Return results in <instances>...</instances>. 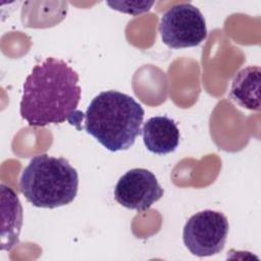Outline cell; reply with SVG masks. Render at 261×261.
Returning a JSON list of instances; mask_svg holds the SVG:
<instances>
[{
  "instance_id": "obj_1",
  "label": "cell",
  "mask_w": 261,
  "mask_h": 261,
  "mask_svg": "<svg viewBox=\"0 0 261 261\" xmlns=\"http://www.w3.org/2000/svg\"><path fill=\"white\" fill-rule=\"evenodd\" d=\"M81 93L77 72L65 61L48 57L33 67L23 83L20 115L31 126L68 121L81 129L85 117L77 110Z\"/></svg>"
},
{
  "instance_id": "obj_2",
  "label": "cell",
  "mask_w": 261,
  "mask_h": 261,
  "mask_svg": "<svg viewBox=\"0 0 261 261\" xmlns=\"http://www.w3.org/2000/svg\"><path fill=\"white\" fill-rule=\"evenodd\" d=\"M145 110L133 97L114 90L98 94L85 113L84 128L110 152L129 149L142 134Z\"/></svg>"
},
{
  "instance_id": "obj_3",
  "label": "cell",
  "mask_w": 261,
  "mask_h": 261,
  "mask_svg": "<svg viewBox=\"0 0 261 261\" xmlns=\"http://www.w3.org/2000/svg\"><path fill=\"white\" fill-rule=\"evenodd\" d=\"M19 190L35 207L57 208L74 200L79 190V174L63 157L37 155L21 172Z\"/></svg>"
},
{
  "instance_id": "obj_4",
  "label": "cell",
  "mask_w": 261,
  "mask_h": 261,
  "mask_svg": "<svg viewBox=\"0 0 261 261\" xmlns=\"http://www.w3.org/2000/svg\"><path fill=\"white\" fill-rule=\"evenodd\" d=\"M158 31L162 42L171 49L196 47L207 38L205 18L191 3L168 8L160 18Z\"/></svg>"
},
{
  "instance_id": "obj_5",
  "label": "cell",
  "mask_w": 261,
  "mask_h": 261,
  "mask_svg": "<svg viewBox=\"0 0 261 261\" xmlns=\"http://www.w3.org/2000/svg\"><path fill=\"white\" fill-rule=\"evenodd\" d=\"M228 228V220L223 213L203 210L188 219L182 230V241L193 255L212 256L223 250Z\"/></svg>"
},
{
  "instance_id": "obj_6",
  "label": "cell",
  "mask_w": 261,
  "mask_h": 261,
  "mask_svg": "<svg viewBox=\"0 0 261 261\" xmlns=\"http://www.w3.org/2000/svg\"><path fill=\"white\" fill-rule=\"evenodd\" d=\"M163 189L155 174L145 168H133L117 180L114 198L121 206L144 212L162 198Z\"/></svg>"
},
{
  "instance_id": "obj_7",
  "label": "cell",
  "mask_w": 261,
  "mask_h": 261,
  "mask_svg": "<svg viewBox=\"0 0 261 261\" xmlns=\"http://www.w3.org/2000/svg\"><path fill=\"white\" fill-rule=\"evenodd\" d=\"M143 141L148 151L157 155L173 152L179 143V129L173 119L167 116L149 118L142 129Z\"/></svg>"
},
{
  "instance_id": "obj_8",
  "label": "cell",
  "mask_w": 261,
  "mask_h": 261,
  "mask_svg": "<svg viewBox=\"0 0 261 261\" xmlns=\"http://www.w3.org/2000/svg\"><path fill=\"white\" fill-rule=\"evenodd\" d=\"M260 73L259 66L241 69L232 79L229 98L243 108L260 111Z\"/></svg>"
},
{
  "instance_id": "obj_9",
  "label": "cell",
  "mask_w": 261,
  "mask_h": 261,
  "mask_svg": "<svg viewBox=\"0 0 261 261\" xmlns=\"http://www.w3.org/2000/svg\"><path fill=\"white\" fill-rule=\"evenodd\" d=\"M2 202V249L10 250L18 243L22 224V208L17 195L12 189L1 185Z\"/></svg>"
},
{
  "instance_id": "obj_10",
  "label": "cell",
  "mask_w": 261,
  "mask_h": 261,
  "mask_svg": "<svg viewBox=\"0 0 261 261\" xmlns=\"http://www.w3.org/2000/svg\"><path fill=\"white\" fill-rule=\"evenodd\" d=\"M154 4V1H113L107 2V5L112 9L132 14L138 15L150 10L151 6Z\"/></svg>"
}]
</instances>
